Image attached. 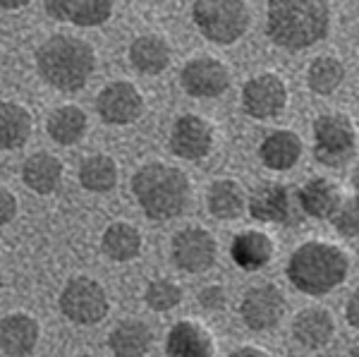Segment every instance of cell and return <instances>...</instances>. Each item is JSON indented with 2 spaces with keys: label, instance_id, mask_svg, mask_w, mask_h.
<instances>
[{
  "label": "cell",
  "instance_id": "cell-1",
  "mask_svg": "<svg viewBox=\"0 0 359 357\" xmlns=\"http://www.w3.org/2000/svg\"><path fill=\"white\" fill-rule=\"evenodd\" d=\"M331 27V10L321 0H276L269 5V36L290 50L309 48Z\"/></svg>",
  "mask_w": 359,
  "mask_h": 357
},
{
  "label": "cell",
  "instance_id": "cell-2",
  "mask_svg": "<svg viewBox=\"0 0 359 357\" xmlns=\"http://www.w3.org/2000/svg\"><path fill=\"white\" fill-rule=\"evenodd\" d=\"M132 192L151 221H170L187 206L189 180L180 168L165 163H149L135 173Z\"/></svg>",
  "mask_w": 359,
  "mask_h": 357
},
{
  "label": "cell",
  "instance_id": "cell-3",
  "mask_svg": "<svg viewBox=\"0 0 359 357\" xmlns=\"http://www.w3.org/2000/svg\"><path fill=\"white\" fill-rule=\"evenodd\" d=\"M39 74L57 91H77L89 82L96 55L89 43L77 36H50L36 50Z\"/></svg>",
  "mask_w": 359,
  "mask_h": 357
},
{
  "label": "cell",
  "instance_id": "cell-4",
  "mask_svg": "<svg viewBox=\"0 0 359 357\" xmlns=\"http://www.w3.org/2000/svg\"><path fill=\"white\" fill-rule=\"evenodd\" d=\"M350 262L340 247L306 243L287 262V278L306 295H326L345 281Z\"/></svg>",
  "mask_w": 359,
  "mask_h": 357
},
{
  "label": "cell",
  "instance_id": "cell-5",
  "mask_svg": "<svg viewBox=\"0 0 359 357\" xmlns=\"http://www.w3.org/2000/svg\"><path fill=\"white\" fill-rule=\"evenodd\" d=\"M194 22L213 43H235L249 27V10L242 0H199Z\"/></svg>",
  "mask_w": 359,
  "mask_h": 357
},
{
  "label": "cell",
  "instance_id": "cell-6",
  "mask_svg": "<svg viewBox=\"0 0 359 357\" xmlns=\"http://www.w3.org/2000/svg\"><path fill=\"white\" fill-rule=\"evenodd\" d=\"M355 128L345 115H321L314 123V156L323 166H345L355 154Z\"/></svg>",
  "mask_w": 359,
  "mask_h": 357
},
{
  "label": "cell",
  "instance_id": "cell-7",
  "mask_svg": "<svg viewBox=\"0 0 359 357\" xmlns=\"http://www.w3.org/2000/svg\"><path fill=\"white\" fill-rule=\"evenodd\" d=\"M249 214L262 223H283V226H297L304 218L297 192L276 182H264L262 187L254 189L249 197Z\"/></svg>",
  "mask_w": 359,
  "mask_h": 357
},
{
  "label": "cell",
  "instance_id": "cell-8",
  "mask_svg": "<svg viewBox=\"0 0 359 357\" xmlns=\"http://www.w3.org/2000/svg\"><path fill=\"white\" fill-rule=\"evenodd\" d=\"M60 309L74 324H98L108 314L106 290L91 278H72L60 292Z\"/></svg>",
  "mask_w": 359,
  "mask_h": 357
},
{
  "label": "cell",
  "instance_id": "cell-9",
  "mask_svg": "<svg viewBox=\"0 0 359 357\" xmlns=\"http://www.w3.org/2000/svg\"><path fill=\"white\" fill-rule=\"evenodd\" d=\"M172 262L187 274H204L216 262V240L204 228H184L172 238Z\"/></svg>",
  "mask_w": 359,
  "mask_h": 357
},
{
  "label": "cell",
  "instance_id": "cell-10",
  "mask_svg": "<svg viewBox=\"0 0 359 357\" xmlns=\"http://www.w3.org/2000/svg\"><path fill=\"white\" fill-rule=\"evenodd\" d=\"M144 101L132 82H111L98 91L96 111L108 125H130L142 115Z\"/></svg>",
  "mask_w": 359,
  "mask_h": 357
},
{
  "label": "cell",
  "instance_id": "cell-11",
  "mask_svg": "<svg viewBox=\"0 0 359 357\" xmlns=\"http://www.w3.org/2000/svg\"><path fill=\"white\" fill-rule=\"evenodd\" d=\"M180 82L194 99H216L230 86V74L228 67L213 58H194L182 67Z\"/></svg>",
  "mask_w": 359,
  "mask_h": 357
},
{
  "label": "cell",
  "instance_id": "cell-12",
  "mask_svg": "<svg viewBox=\"0 0 359 357\" xmlns=\"http://www.w3.org/2000/svg\"><path fill=\"white\" fill-rule=\"evenodd\" d=\"M240 312L252 331H269L285 314V300L276 285H257L247 290Z\"/></svg>",
  "mask_w": 359,
  "mask_h": 357
},
{
  "label": "cell",
  "instance_id": "cell-13",
  "mask_svg": "<svg viewBox=\"0 0 359 357\" xmlns=\"http://www.w3.org/2000/svg\"><path fill=\"white\" fill-rule=\"evenodd\" d=\"M287 89L278 74H259L245 84L242 103L252 118H273L285 108Z\"/></svg>",
  "mask_w": 359,
  "mask_h": 357
},
{
  "label": "cell",
  "instance_id": "cell-14",
  "mask_svg": "<svg viewBox=\"0 0 359 357\" xmlns=\"http://www.w3.org/2000/svg\"><path fill=\"white\" fill-rule=\"evenodd\" d=\"M213 147V130L199 115H182L170 132V151L184 161L204 159Z\"/></svg>",
  "mask_w": 359,
  "mask_h": 357
},
{
  "label": "cell",
  "instance_id": "cell-15",
  "mask_svg": "<svg viewBox=\"0 0 359 357\" xmlns=\"http://www.w3.org/2000/svg\"><path fill=\"white\" fill-rule=\"evenodd\" d=\"M39 343V324L34 316L15 312L0 319V353L8 357H27Z\"/></svg>",
  "mask_w": 359,
  "mask_h": 357
},
{
  "label": "cell",
  "instance_id": "cell-16",
  "mask_svg": "<svg viewBox=\"0 0 359 357\" xmlns=\"http://www.w3.org/2000/svg\"><path fill=\"white\" fill-rule=\"evenodd\" d=\"M43 8L55 20L72 22L77 27H98L113 15L111 0H48Z\"/></svg>",
  "mask_w": 359,
  "mask_h": 357
},
{
  "label": "cell",
  "instance_id": "cell-17",
  "mask_svg": "<svg viewBox=\"0 0 359 357\" xmlns=\"http://www.w3.org/2000/svg\"><path fill=\"white\" fill-rule=\"evenodd\" d=\"M168 357H213V343L206 329L194 321H180L168 333Z\"/></svg>",
  "mask_w": 359,
  "mask_h": 357
},
{
  "label": "cell",
  "instance_id": "cell-18",
  "mask_svg": "<svg viewBox=\"0 0 359 357\" xmlns=\"http://www.w3.org/2000/svg\"><path fill=\"white\" fill-rule=\"evenodd\" d=\"M230 255H233V262L240 269L257 271V269H264L271 262V257H273V243H271V238L262 233V230H247V233H240L233 240Z\"/></svg>",
  "mask_w": 359,
  "mask_h": 357
},
{
  "label": "cell",
  "instance_id": "cell-19",
  "mask_svg": "<svg viewBox=\"0 0 359 357\" xmlns=\"http://www.w3.org/2000/svg\"><path fill=\"white\" fill-rule=\"evenodd\" d=\"M259 156L271 170H290L297 163V159L302 156V142L294 132L278 130L262 142Z\"/></svg>",
  "mask_w": 359,
  "mask_h": 357
},
{
  "label": "cell",
  "instance_id": "cell-20",
  "mask_svg": "<svg viewBox=\"0 0 359 357\" xmlns=\"http://www.w3.org/2000/svg\"><path fill=\"white\" fill-rule=\"evenodd\" d=\"M299 197V206H302L304 216L311 218H333L335 209L340 206V197L338 187L333 182L323 180V177H314V180L304 182V187L297 192Z\"/></svg>",
  "mask_w": 359,
  "mask_h": 357
},
{
  "label": "cell",
  "instance_id": "cell-21",
  "mask_svg": "<svg viewBox=\"0 0 359 357\" xmlns=\"http://www.w3.org/2000/svg\"><path fill=\"white\" fill-rule=\"evenodd\" d=\"M151 329L139 319H127L118 324L108 338L115 357H144L151 350Z\"/></svg>",
  "mask_w": 359,
  "mask_h": 357
},
{
  "label": "cell",
  "instance_id": "cell-22",
  "mask_svg": "<svg viewBox=\"0 0 359 357\" xmlns=\"http://www.w3.org/2000/svg\"><path fill=\"white\" fill-rule=\"evenodd\" d=\"M130 62L144 74H161L170 65V46L154 34L139 36L130 46Z\"/></svg>",
  "mask_w": 359,
  "mask_h": 357
},
{
  "label": "cell",
  "instance_id": "cell-23",
  "mask_svg": "<svg viewBox=\"0 0 359 357\" xmlns=\"http://www.w3.org/2000/svg\"><path fill=\"white\" fill-rule=\"evenodd\" d=\"M333 316L326 312V309H304V312L297 314L292 324V333L304 348H323L328 341L333 338Z\"/></svg>",
  "mask_w": 359,
  "mask_h": 357
},
{
  "label": "cell",
  "instance_id": "cell-24",
  "mask_svg": "<svg viewBox=\"0 0 359 357\" xmlns=\"http://www.w3.org/2000/svg\"><path fill=\"white\" fill-rule=\"evenodd\" d=\"M22 177L36 194H50L62 177V163L53 154H34L22 166Z\"/></svg>",
  "mask_w": 359,
  "mask_h": 357
},
{
  "label": "cell",
  "instance_id": "cell-25",
  "mask_svg": "<svg viewBox=\"0 0 359 357\" xmlns=\"http://www.w3.org/2000/svg\"><path fill=\"white\" fill-rule=\"evenodd\" d=\"M32 135V115L13 101H0V149H20Z\"/></svg>",
  "mask_w": 359,
  "mask_h": 357
},
{
  "label": "cell",
  "instance_id": "cell-26",
  "mask_svg": "<svg viewBox=\"0 0 359 357\" xmlns=\"http://www.w3.org/2000/svg\"><path fill=\"white\" fill-rule=\"evenodd\" d=\"M103 252L113 262H132L142 252V235L130 223L115 221L103 233Z\"/></svg>",
  "mask_w": 359,
  "mask_h": 357
},
{
  "label": "cell",
  "instance_id": "cell-27",
  "mask_svg": "<svg viewBox=\"0 0 359 357\" xmlns=\"http://www.w3.org/2000/svg\"><path fill=\"white\" fill-rule=\"evenodd\" d=\"M50 140L69 147V144H77L86 132V115L82 108L77 106H60L50 113L48 123H46Z\"/></svg>",
  "mask_w": 359,
  "mask_h": 357
},
{
  "label": "cell",
  "instance_id": "cell-28",
  "mask_svg": "<svg viewBox=\"0 0 359 357\" xmlns=\"http://www.w3.org/2000/svg\"><path fill=\"white\" fill-rule=\"evenodd\" d=\"M208 211L221 221H233L245 211V192L240 182L218 180L208 189Z\"/></svg>",
  "mask_w": 359,
  "mask_h": 357
},
{
  "label": "cell",
  "instance_id": "cell-29",
  "mask_svg": "<svg viewBox=\"0 0 359 357\" xmlns=\"http://www.w3.org/2000/svg\"><path fill=\"white\" fill-rule=\"evenodd\" d=\"M79 182L89 192H111L118 182V166L111 156H103V154L89 156L79 166Z\"/></svg>",
  "mask_w": 359,
  "mask_h": 357
},
{
  "label": "cell",
  "instance_id": "cell-30",
  "mask_svg": "<svg viewBox=\"0 0 359 357\" xmlns=\"http://www.w3.org/2000/svg\"><path fill=\"white\" fill-rule=\"evenodd\" d=\"M309 86L314 94H333L345 79V67L338 58H328V55H321L316 58L314 62L309 65Z\"/></svg>",
  "mask_w": 359,
  "mask_h": 357
},
{
  "label": "cell",
  "instance_id": "cell-31",
  "mask_svg": "<svg viewBox=\"0 0 359 357\" xmlns=\"http://www.w3.org/2000/svg\"><path fill=\"white\" fill-rule=\"evenodd\" d=\"M144 300L154 312H168V309L177 307L182 302V288L168 278H156L147 285Z\"/></svg>",
  "mask_w": 359,
  "mask_h": 357
},
{
  "label": "cell",
  "instance_id": "cell-32",
  "mask_svg": "<svg viewBox=\"0 0 359 357\" xmlns=\"http://www.w3.org/2000/svg\"><path fill=\"white\" fill-rule=\"evenodd\" d=\"M333 226L345 235V238H357L359 235V197L343 199L333 214Z\"/></svg>",
  "mask_w": 359,
  "mask_h": 357
},
{
  "label": "cell",
  "instance_id": "cell-33",
  "mask_svg": "<svg viewBox=\"0 0 359 357\" xmlns=\"http://www.w3.org/2000/svg\"><path fill=\"white\" fill-rule=\"evenodd\" d=\"M17 216V197L0 187V226H8Z\"/></svg>",
  "mask_w": 359,
  "mask_h": 357
},
{
  "label": "cell",
  "instance_id": "cell-34",
  "mask_svg": "<svg viewBox=\"0 0 359 357\" xmlns=\"http://www.w3.org/2000/svg\"><path fill=\"white\" fill-rule=\"evenodd\" d=\"M199 302L204 304V307H208V309H221L225 304V292L221 290V288H216V285L206 288V290H201Z\"/></svg>",
  "mask_w": 359,
  "mask_h": 357
},
{
  "label": "cell",
  "instance_id": "cell-35",
  "mask_svg": "<svg viewBox=\"0 0 359 357\" xmlns=\"http://www.w3.org/2000/svg\"><path fill=\"white\" fill-rule=\"evenodd\" d=\"M347 321H350V326L359 329V288L352 292L350 302H347Z\"/></svg>",
  "mask_w": 359,
  "mask_h": 357
},
{
  "label": "cell",
  "instance_id": "cell-36",
  "mask_svg": "<svg viewBox=\"0 0 359 357\" xmlns=\"http://www.w3.org/2000/svg\"><path fill=\"white\" fill-rule=\"evenodd\" d=\"M230 357H269V355L259 348H240V350H235Z\"/></svg>",
  "mask_w": 359,
  "mask_h": 357
},
{
  "label": "cell",
  "instance_id": "cell-37",
  "mask_svg": "<svg viewBox=\"0 0 359 357\" xmlns=\"http://www.w3.org/2000/svg\"><path fill=\"white\" fill-rule=\"evenodd\" d=\"M25 0H20V3H3V0H0V8L3 10H17V8H25Z\"/></svg>",
  "mask_w": 359,
  "mask_h": 357
},
{
  "label": "cell",
  "instance_id": "cell-38",
  "mask_svg": "<svg viewBox=\"0 0 359 357\" xmlns=\"http://www.w3.org/2000/svg\"><path fill=\"white\" fill-rule=\"evenodd\" d=\"M352 182H355V189H357V197H359V166H357L355 175H352Z\"/></svg>",
  "mask_w": 359,
  "mask_h": 357
},
{
  "label": "cell",
  "instance_id": "cell-39",
  "mask_svg": "<svg viewBox=\"0 0 359 357\" xmlns=\"http://www.w3.org/2000/svg\"><path fill=\"white\" fill-rule=\"evenodd\" d=\"M347 357H359V348H355V350H350V355Z\"/></svg>",
  "mask_w": 359,
  "mask_h": 357
},
{
  "label": "cell",
  "instance_id": "cell-40",
  "mask_svg": "<svg viewBox=\"0 0 359 357\" xmlns=\"http://www.w3.org/2000/svg\"><path fill=\"white\" fill-rule=\"evenodd\" d=\"M74 357H89V355H74Z\"/></svg>",
  "mask_w": 359,
  "mask_h": 357
}]
</instances>
